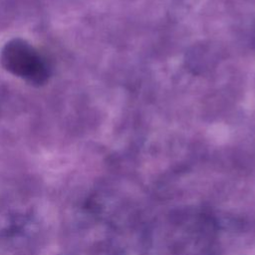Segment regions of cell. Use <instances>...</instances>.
<instances>
[{
    "label": "cell",
    "instance_id": "cell-1",
    "mask_svg": "<svg viewBox=\"0 0 255 255\" xmlns=\"http://www.w3.org/2000/svg\"><path fill=\"white\" fill-rule=\"evenodd\" d=\"M0 59L8 72L32 85H43L49 78V68L44 58L22 39H13L6 43Z\"/></svg>",
    "mask_w": 255,
    "mask_h": 255
}]
</instances>
